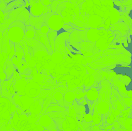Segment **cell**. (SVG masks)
I'll return each mask as SVG.
<instances>
[{
    "label": "cell",
    "mask_w": 132,
    "mask_h": 131,
    "mask_svg": "<svg viewBox=\"0 0 132 131\" xmlns=\"http://www.w3.org/2000/svg\"><path fill=\"white\" fill-rule=\"evenodd\" d=\"M110 69L118 75L126 76L132 79V69L131 67H129L122 65H116Z\"/></svg>",
    "instance_id": "30bf717a"
},
{
    "label": "cell",
    "mask_w": 132,
    "mask_h": 131,
    "mask_svg": "<svg viewBox=\"0 0 132 131\" xmlns=\"http://www.w3.org/2000/svg\"><path fill=\"white\" fill-rule=\"evenodd\" d=\"M80 51H83L85 52L90 53L92 55L100 51V50L96 47L95 42H83L79 44Z\"/></svg>",
    "instance_id": "8fae6325"
},
{
    "label": "cell",
    "mask_w": 132,
    "mask_h": 131,
    "mask_svg": "<svg viewBox=\"0 0 132 131\" xmlns=\"http://www.w3.org/2000/svg\"><path fill=\"white\" fill-rule=\"evenodd\" d=\"M110 30L112 31H119L122 36H127V33L129 32V26L123 22H118L115 24L111 25Z\"/></svg>",
    "instance_id": "5bb4252c"
},
{
    "label": "cell",
    "mask_w": 132,
    "mask_h": 131,
    "mask_svg": "<svg viewBox=\"0 0 132 131\" xmlns=\"http://www.w3.org/2000/svg\"><path fill=\"white\" fill-rule=\"evenodd\" d=\"M30 15V12L26 7L15 8L9 13L7 17L5 20L4 23L11 24L14 21H20L23 23L25 26L29 25Z\"/></svg>",
    "instance_id": "3957f363"
},
{
    "label": "cell",
    "mask_w": 132,
    "mask_h": 131,
    "mask_svg": "<svg viewBox=\"0 0 132 131\" xmlns=\"http://www.w3.org/2000/svg\"><path fill=\"white\" fill-rule=\"evenodd\" d=\"M120 5L126 7L132 8V0H124L120 2Z\"/></svg>",
    "instance_id": "7402d4cb"
},
{
    "label": "cell",
    "mask_w": 132,
    "mask_h": 131,
    "mask_svg": "<svg viewBox=\"0 0 132 131\" xmlns=\"http://www.w3.org/2000/svg\"><path fill=\"white\" fill-rule=\"evenodd\" d=\"M10 25V24H6V23L0 24V32L3 33L5 31L9 29Z\"/></svg>",
    "instance_id": "cb8c5ba5"
},
{
    "label": "cell",
    "mask_w": 132,
    "mask_h": 131,
    "mask_svg": "<svg viewBox=\"0 0 132 131\" xmlns=\"http://www.w3.org/2000/svg\"><path fill=\"white\" fill-rule=\"evenodd\" d=\"M122 54H125L130 57L132 56V54L130 51L126 49V48H122L119 49L108 48L102 51L101 57L107 55H117Z\"/></svg>",
    "instance_id": "4fadbf2b"
},
{
    "label": "cell",
    "mask_w": 132,
    "mask_h": 131,
    "mask_svg": "<svg viewBox=\"0 0 132 131\" xmlns=\"http://www.w3.org/2000/svg\"><path fill=\"white\" fill-rule=\"evenodd\" d=\"M121 43L123 44V45H124L123 46H124L125 48L129 47V44L128 43L127 39L125 40H124V41H121Z\"/></svg>",
    "instance_id": "4316f807"
},
{
    "label": "cell",
    "mask_w": 132,
    "mask_h": 131,
    "mask_svg": "<svg viewBox=\"0 0 132 131\" xmlns=\"http://www.w3.org/2000/svg\"><path fill=\"white\" fill-rule=\"evenodd\" d=\"M33 39L41 43L46 47L48 50V55H51L54 53L50 44L47 34H43L40 30L35 29V34Z\"/></svg>",
    "instance_id": "9c48e42d"
},
{
    "label": "cell",
    "mask_w": 132,
    "mask_h": 131,
    "mask_svg": "<svg viewBox=\"0 0 132 131\" xmlns=\"http://www.w3.org/2000/svg\"><path fill=\"white\" fill-rule=\"evenodd\" d=\"M3 34L2 32H0V40L3 38Z\"/></svg>",
    "instance_id": "f1b7e54d"
},
{
    "label": "cell",
    "mask_w": 132,
    "mask_h": 131,
    "mask_svg": "<svg viewBox=\"0 0 132 131\" xmlns=\"http://www.w3.org/2000/svg\"><path fill=\"white\" fill-rule=\"evenodd\" d=\"M100 31L96 28L89 29L87 33V37L89 42H97L101 38V34H99Z\"/></svg>",
    "instance_id": "9a60e30c"
},
{
    "label": "cell",
    "mask_w": 132,
    "mask_h": 131,
    "mask_svg": "<svg viewBox=\"0 0 132 131\" xmlns=\"http://www.w3.org/2000/svg\"><path fill=\"white\" fill-rule=\"evenodd\" d=\"M29 24L36 30H40L43 26L47 25L45 23V14L39 17H34L30 15L29 18Z\"/></svg>",
    "instance_id": "7c38bea8"
},
{
    "label": "cell",
    "mask_w": 132,
    "mask_h": 131,
    "mask_svg": "<svg viewBox=\"0 0 132 131\" xmlns=\"http://www.w3.org/2000/svg\"><path fill=\"white\" fill-rule=\"evenodd\" d=\"M22 40L28 46V53L30 54L31 57L34 56L35 53L37 52L42 51L48 54L46 47L34 39H28L24 35Z\"/></svg>",
    "instance_id": "52a82bcc"
},
{
    "label": "cell",
    "mask_w": 132,
    "mask_h": 131,
    "mask_svg": "<svg viewBox=\"0 0 132 131\" xmlns=\"http://www.w3.org/2000/svg\"><path fill=\"white\" fill-rule=\"evenodd\" d=\"M58 33H59V32L54 31L50 29L48 33L47 34L48 41L50 42V44L53 53L54 52V41H55V39L56 36H57V35H58Z\"/></svg>",
    "instance_id": "e0dca14e"
},
{
    "label": "cell",
    "mask_w": 132,
    "mask_h": 131,
    "mask_svg": "<svg viewBox=\"0 0 132 131\" xmlns=\"http://www.w3.org/2000/svg\"><path fill=\"white\" fill-rule=\"evenodd\" d=\"M25 25L20 21H14L10 24L7 36L10 41L14 42H18L23 40L25 35Z\"/></svg>",
    "instance_id": "277c9868"
},
{
    "label": "cell",
    "mask_w": 132,
    "mask_h": 131,
    "mask_svg": "<svg viewBox=\"0 0 132 131\" xmlns=\"http://www.w3.org/2000/svg\"><path fill=\"white\" fill-rule=\"evenodd\" d=\"M54 1H59V2H66V0H54Z\"/></svg>",
    "instance_id": "f546056e"
},
{
    "label": "cell",
    "mask_w": 132,
    "mask_h": 131,
    "mask_svg": "<svg viewBox=\"0 0 132 131\" xmlns=\"http://www.w3.org/2000/svg\"><path fill=\"white\" fill-rule=\"evenodd\" d=\"M113 3H114V4L116 6H118L119 7L120 5V2L118 1V0H114L113 1Z\"/></svg>",
    "instance_id": "83f0119b"
},
{
    "label": "cell",
    "mask_w": 132,
    "mask_h": 131,
    "mask_svg": "<svg viewBox=\"0 0 132 131\" xmlns=\"http://www.w3.org/2000/svg\"><path fill=\"white\" fill-rule=\"evenodd\" d=\"M118 1H120V2H122V1H124V0H118Z\"/></svg>",
    "instance_id": "4dcf8cb0"
},
{
    "label": "cell",
    "mask_w": 132,
    "mask_h": 131,
    "mask_svg": "<svg viewBox=\"0 0 132 131\" xmlns=\"http://www.w3.org/2000/svg\"><path fill=\"white\" fill-rule=\"evenodd\" d=\"M89 29H85L83 30L75 29L69 36V44L67 47L70 48V51L74 53H81L79 44L83 42H89L87 37V33Z\"/></svg>",
    "instance_id": "7a4b0ae2"
},
{
    "label": "cell",
    "mask_w": 132,
    "mask_h": 131,
    "mask_svg": "<svg viewBox=\"0 0 132 131\" xmlns=\"http://www.w3.org/2000/svg\"><path fill=\"white\" fill-rule=\"evenodd\" d=\"M62 29L69 33H71L72 32L75 30V29L73 28L71 26H70L69 24H65V23L63 25Z\"/></svg>",
    "instance_id": "603a6c76"
},
{
    "label": "cell",
    "mask_w": 132,
    "mask_h": 131,
    "mask_svg": "<svg viewBox=\"0 0 132 131\" xmlns=\"http://www.w3.org/2000/svg\"><path fill=\"white\" fill-rule=\"evenodd\" d=\"M30 12V15L34 17H39L48 12H52L50 5L44 6L40 0H37L31 6L26 7Z\"/></svg>",
    "instance_id": "ba28073f"
},
{
    "label": "cell",
    "mask_w": 132,
    "mask_h": 131,
    "mask_svg": "<svg viewBox=\"0 0 132 131\" xmlns=\"http://www.w3.org/2000/svg\"><path fill=\"white\" fill-rule=\"evenodd\" d=\"M70 35V33L64 31L60 33H58L54 41V52H57L62 55H67L66 42H69Z\"/></svg>",
    "instance_id": "8992f818"
},
{
    "label": "cell",
    "mask_w": 132,
    "mask_h": 131,
    "mask_svg": "<svg viewBox=\"0 0 132 131\" xmlns=\"http://www.w3.org/2000/svg\"><path fill=\"white\" fill-rule=\"evenodd\" d=\"M125 88L127 91H130L132 90V81L130 82V83L128 85H125Z\"/></svg>",
    "instance_id": "484cf974"
},
{
    "label": "cell",
    "mask_w": 132,
    "mask_h": 131,
    "mask_svg": "<svg viewBox=\"0 0 132 131\" xmlns=\"http://www.w3.org/2000/svg\"><path fill=\"white\" fill-rule=\"evenodd\" d=\"M120 19L118 22H123L126 23L129 27V32L131 36L132 35V19L129 16V15L126 12H120Z\"/></svg>",
    "instance_id": "2e32d148"
},
{
    "label": "cell",
    "mask_w": 132,
    "mask_h": 131,
    "mask_svg": "<svg viewBox=\"0 0 132 131\" xmlns=\"http://www.w3.org/2000/svg\"><path fill=\"white\" fill-rule=\"evenodd\" d=\"M5 20V13L0 9V24L4 23Z\"/></svg>",
    "instance_id": "d4e9b609"
},
{
    "label": "cell",
    "mask_w": 132,
    "mask_h": 131,
    "mask_svg": "<svg viewBox=\"0 0 132 131\" xmlns=\"http://www.w3.org/2000/svg\"><path fill=\"white\" fill-rule=\"evenodd\" d=\"M60 3H61V2H59V1H54V0L51 3V4L50 5V7H51L52 12H55L57 7Z\"/></svg>",
    "instance_id": "44dd1931"
},
{
    "label": "cell",
    "mask_w": 132,
    "mask_h": 131,
    "mask_svg": "<svg viewBox=\"0 0 132 131\" xmlns=\"http://www.w3.org/2000/svg\"><path fill=\"white\" fill-rule=\"evenodd\" d=\"M66 7V2H63L60 3L56 8L55 13H57V14L60 15V16H61V14H62V13L65 11Z\"/></svg>",
    "instance_id": "ffe728a7"
},
{
    "label": "cell",
    "mask_w": 132,
    "mask_h": 131,
    "mask_svg": "<svg viewBox=\"0 0 132 131\" xmlns=\"http://www.w3.org/2000/svg\"><path fill=\"white\" fill-rule=\"evenodd\" d=\"M35 34V29L30 26L27 25L25 26V36L28 39H33Z\"/></svg>",
    "instance_id": "d6986e66"
},
{
    "label": "cell",
    "mask_w": 132,
    "mask_h": 131,
    "mask_svg": "<svg viewBox=\"0 0 132 131\" xmlns=\"http://www.w3.org/2000/svg\"><path fill=\"white\" fill-rule=\"evenodd\" d=\"M45 23L51 30L60 31L65 24L63 18L55 12H48L45 14Z\"/></svg>",
    "instance_id": "5b68a950"
},
{
    "label": "cell",
    "mask_w": 132,
    "mask_h": 131,
    "mask_svg": "<svg viewBox=\"0 0 132 131\" xmlns=\"http://www.w3.org/2000/svg\"><path fill=\"white\" fill-rule=\"evenodd\" d=\"M14 65L12 61L10 60L6 64V68L5 70V73L6 74L7 78H10L12 77L14 71Z\"/></svg>",
    "instance_id": "ac0fdd59"
},
{
    "label": "cell",
    "mask_w": 132,
    "mask_h": 131,
    "mask_svg": "<svg viewBox=\"0 0 132 131\" xmlns=\"http://www.w3.org/2000/svg\"><path fill=\"white\" fill-rule=\"evenodd\" d=\"M131 64V57L122 54L117 55L102 56L96 61L90 63L89 65L93 69L99 70L116 65H129Z\"/></svg>",
    "instance_id": "6da1fadb"
}]
</instances>
